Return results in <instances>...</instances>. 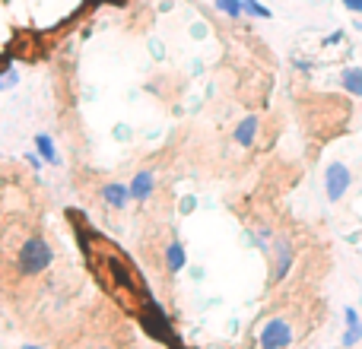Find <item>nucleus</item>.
I'll use <instances>...</instances> for the list:
<instances>
[{
  "label": "nucleus",
  "mask_w": 362,
  "mask_h": 349,
  "mask_svg": "<svg viewBox=\"0 0 362 349\" xmlns=\"http://www.w3.org/2000/svg\"><path fill=\"white\" fill-rule=\"evenodd\" d=\"M270 283H283L293 270V242L286 235H276L270 244Z\"/></svg>",
  "instance_id": "3"
},
{
  "label": "nucleus",
  "mask_w": 362,
  "mask_h": 349,
  "mask_svg": "<svg viewBox=\"0 0 362 349\" xmlns=\"http://www.w3.org/2000/svg\"><path fill=\"white\" fill-rule=\"evenodd\" d=\"M165 270L169 273H181V270L187 267V251H185V244L178 242V238H172L169 244H165Z\"/></svg>",
  "instance_id": "8"
},
{
  "label": "nucleus",
  "mask_w": 362,
  "mask_h": 349,
  "mask_svg": "<svg viewBox=\"0 0 362 349\" xmlns=\"http://www.w3.org/2000/svg\"><path fill=\"white\" fill-rule=\"evenodd\" d=\"M293 340H296V327H293V321L283 318V314L264 321V327L257 331V343H261V349H289Z\"/></svg>",
  "instance_id": "2"
},
{
  "label": "nucleus",
  "mask_w": 362,
  "mask_h": 349,
  "mask_svg": "<svg viewBox=\"0 0 362 349\" xmlns=\"http://www.w3.org/2000/svg\"><path fill=\"white\" fill-rule=\"evenodd\" d=\"M340 4H344L350 13H356V16H362V0H340Z\"/></svg>",
  "instance_id": "17"
},
{
  "label": "nucleus",
  "mask_w": 362,
  "mask_h": 349,
  "mask_svg": "<svg viewBox=\"0 0 362 349\" xmlns=\"http://www.w3.org/2000/svg\"><path fill=\"white\" fill-rule=\"evenodd\" d=\"M32 143H35V153H38V156H42L48 165H57V162H61V156H57V146H54V140H51L48 134H35V140H32Z\"/></svg>",
  "instance_id": "9"
},
{
  "label": "nucleus",
  "mask_w": 362,
  "mask_h": 349,
  "mask_svg": "<svg viewBox=\"0 0 362 349\" xmlns=\"http://www.w3.org/2000/svg\"><path fill=\"white\" fill-rule=\"evenodd\" d=\"M216 10H219V13H226V16H229V19L245 16V6H242V0H216Z\"/></svg>",
  "instance_id": "11"
},
{
  "label": "nucleus",
  "mask_w": 362,
  "mask_h": 349,
  "mask_svg": "<svg viewBox=\"0 0 362 349\" xmlns=\"http://www.w3.org/2000/svg\"><path fill=\"white\" fill-rule=\"evenodd\" d=\"M115 137H118V140H127V137H131V131H127V127H115Z\"/></svg>",
  "instance_id": "20"
},
{
  "label": "nucleus",
  "mask_w": 362,
  "mask_h": 349,
  "mask_svg": "<svg viewBox=\"0 0 362 349\" xmlns=\"http://www.w3.org/2000/svg\"><path fill=\"white\" fill-rule=\"evenodd\" d=\"M127 187H131V200L146 203V200L153 197V191H156V174L153 172H137L131 181H127Z\"/></svg>",
  "instance_id": "6"
},
{
  "label": "nucleus",
  "mask_w": 362,
  "mask_h": 349,
  "mask_svg": "<svg viewBox=\"0 0 362 349\" xmlns=\"http://www.w3.org/2000/svg\"><path fill=\"white\" fill-rule=\"evenodd\" d=\"M245 6V16H255V19H270V10L261 4V0H242Z\"/></svg>",
  "instance_id": "12"
},
{
  "label": "nucleus",
  "mask_w": 362,
  "mask_h": 349,
  "mask_svg": "<svg viewBox=\"0 0 362 349\" xmlns=\"http://www.w3.org/2000/svg\"><path fill=\"white\" fill-rule=\"evenodd\" d=\"M350 181H353V172L346 162H331L325 172V187H327V200L331 203H340L344 194L350 191Z\"/></svg>",
  "instance_id": "4"
},
{
  "label": "nucleus",
  "mask_w": 362,
  "mask_h": 349,
  "mask_svg": "<svg viewBox=\"0 0 362 349\" xmlns=\"http://www.w3.org/2000/svg\"><path fill=\"white\" fill-rule=\"evenodd\" d=\"M340 86L350 95H362V67H346L340 73Z\"/></svg>",
  "instance_id": "10"
},
{
  "label": "nucleus",
  "mask_w": 362,
  "mask_h": 349,
  "mask_svg": "<svg viewBox=\"0 0 362 349\" xmlns=\"http://www.w3.org/2000/svg\"><path fill=\"white\" fill-rule=\"evenodd\" d=\"M99 197L105 206H112V210H124L127 203H131V187L124 184V181H108V184L99 187Z\"/></svg>",
  "instance_id": "5"
},
{
  "label": "nucleus",
  "mask_w": 362,
  "mask_h": 349,
  "mask_svg": "<svg viewBox=\"0 0 362 349\" xmlns=\"http://www.w3.org/2000/svg\"><path fill=\"white\" fill-rule=\"evenodd\" d=\"M51 264H54V248H51L42 235H29L19 244V254H16L19 276H38V273H45Z\"/></svg>",
  "instance_id": "1"
},
{
  "label": "nucleus",
  "mask_w": 362,
  "mask_h": 349,
  "mask_svg": "<svg viewBox=\"0 0 362 349\" xmlns=\"http://www.w3.org/2000/svg\"><path fill=\"white\" fill-rule=\"evenodd\" d=\"M191 35H194V38H206V25H204V23H194V25H191Z\"/></svg>",
  "instance_id": "18"
},
{
  "label": "nucleus",
  "mask_w": 362,
  "mask_h": 349,
  "mask_svg": "<svg viewBox=\"0 0 362 349\" xmlns=\"http://www.w3.org/2000/svg\"><path fill=\"white\" fill-rule=\"evenodd\" d=\"M337 42H344V32H334V35L325 38V45H337Z\"/></svg>",
  "instance_id": "19"
},
{
  "label": "nucleus",
  "mask_w": 362,
  "mask_h": 349,
  "mask_svg": "<svg viewBox=\"0 0 362 349\" xmlns=\"http://www.w3.org/2000/svg\"><path fill=\"white\" fill-rule=\"evenodd\" d=\"M25 162H29V165H32V169H35V172H38V169H42V165H45V159H42V156H38V153H25Z\"/></svg>",
  "instance_id": "15"
},
{
  "label": "nucleus",
  "mask_w": 362,
  "mask_h": 349,
  "mask_svg": "<svg viewBox=\"0 0 362 349\" xmlns=\"http://www.w3.org/2000/svg\"><path fill=\"white\" fill-rule=\"evenodd\" d=\"M359 340H362V324H359V321H353V324H346L340 346H353V343H359Z\"/></svg>",
  "instance_id": "13"
},
{
  "label": "nucleus",
  "mask_w": 362,
  "mask_h": 349,
  "mask_svg": "<svg viewBox=\"0 0 362 349\" xmlns=\"http://www.w3.org/2000/svg\"><path fill=\"white\" fill-rule=\"evenodd\" d=\"M19 349H45V346H35V343H25V346H19Z\"/></svg>",
  "instance_id": "21"
},
{
  "label": "nucleus",
  "mask_w": 362,
  "mask_h": 349,
  "mask_svg": "<svg viewBox=\"0 0 362 349\" xmlns=\"http://www.w3.org/2000/svg\"><path fill=\"white\" fill-rule=\"evenodd\" d=\"M257 131H261V118H257V114H248V118L238 121V127H235V134H232V137H235L238 146H245V150H248V146H255Z\"/></svg>",
  "instance_id": "7"
},
{
  "label": "nucleus",
  "mask_w": 362,
  "mask_h": 349,
  "mask_svg": "<svg viewBox=\"0 0 362 349\" xmlns=\"http://www.w3.org/2000/svg\"><path fill=\"white\" fill-rule=\"evenodd\" d=\"M356 29H362V19H356Z\"/></svg>",
  "instance_id": "22"
},
{
  "label": "nucleus",
  "mask_w": 362,
  "mask_h": 349,
  "mask_svg": "<svg viewBox=\"0 0 362 349\" xmlns=\"http://www.w3.org/2000/svg\"><path fill=\"white\" fill-rule=\"evenodd\" d=\"M16 70H6L4 73V80H0V89H10V86H16Z\"/></svg>",
  "instance_id": "14"
},
{
  "label": "nucleus",
  "mask_w": 362,
  "mask_h": 349,
  "mask_svg": "<svg viewBox=\"0 0 362 349\" xmlns=\"http://www.w3.org/2000/svg\"><path fill=\"white\" fill-rule=\"evenodd\" d=\"M194 206H197V200H194V197H185V200H181V206H178V210H181V216H187V213H194Z\"/></svg>",
  "instance_id": "16"
}]
</instances>
